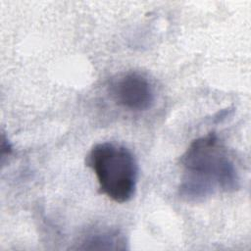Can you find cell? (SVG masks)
<instances>
[{
	"label": "cell",
	"instance_id": "cell-1",
	"mask_svg": "<svg viewBox=\"0 0 251 251\" xmlns=\"http://www.w3.org/2000/svg\"><path fill=\"white\" fill-rule=\"evenodd\" d=\"M181 165L179 195L187 200L197 201L239 187L236 167L214 132L192 141L181 158Z\"/></svg>",
	"mask_w": 251,
	"mask_h": 251
},
{
	"label": "cell",
	"instance_id": "cell-2",
	"mask_svg": "<svg viewBox=\"0 0 251 251\" xmlns=\"http://www.w3.org/2000/svg\"><path fill=\"white\" fill-rule=\"evenodd\" d=\"M97 178L99 191L118 203L129 201L136 190L138 166L125 146L111 142L94 145L86 158Z\"/></svg>",
	"mask_w": 251,
	"mask_h": 251
},
{
	"label": "cell",
	"instance_id": "cell-3",
	"mask_svg": "<svg viewBox=\"0 0 251 251\" xmlns=\"http://www.w3.org/2000/svg\"><path fill=\"white\" fill-rule=\"evenodd\" d=\"M112 96L120 106L130 111H145L154 102L153 87L139 73L126 74L115 81Z\"/></svg>",
	"mask_w": 251,
	"mask_h": 251
}]
</instances>
